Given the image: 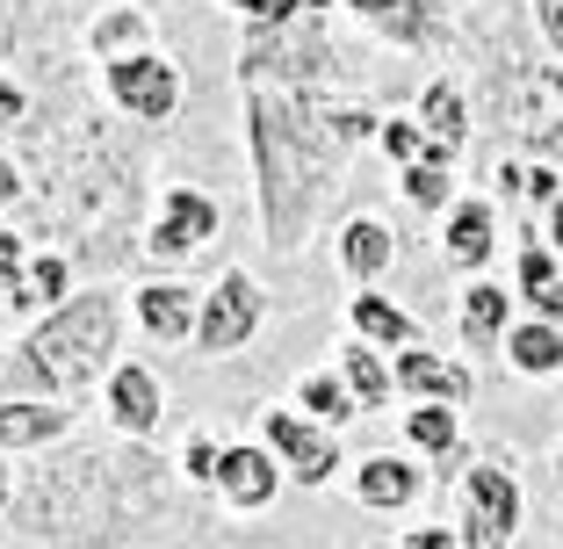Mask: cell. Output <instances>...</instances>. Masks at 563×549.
Here are the masks:
<instances>
[{
	"label": "cell",
	"mask_w": 563,
	"mask_h": 549,
	"mask_svg": "<svg viewBox=\"0 0 563 549\" xmlns=\"http://www.w3.org/2000/svg\"><path fill=\"white\" fill-rule=\"evenodd\" d=\"M73 433V405L58 398H8L0 405V455H30Z\"/></svg>",
	"instance_id": "cell-16"
},
{
	"label": "cell",
	"mask_w": 563,
	"mask_h": 549,
	"mask_svg": "<svg viewBox=\"0 0 563 549\" xmlns=\"http://www.w3.org/2000/svg\"><path fill=\"white\" fill-rule=\"evenodd\" d=\"M131 311H137V326H145L159 348H188V340H196V318H202V289L145 283V289H131Z\"/></svg>",
	"instance_id": "cell-13"
},
{
	"label": "cell",
	"mask_w": 563,
	"mask_h": 549,
	"mask_svg": "<svg viewBox=\"0 0 563 549\" xmlns=\"http://www.w3.org/2000/svg\"><path fill=\"white\" fill-rule=\"evenodd\" d=\"M354 499H362L368 514H405V506L419 499V463H405V455H362Z\"/></svg>",
	"instance_id": "cell-18"
},
{
	"label": "cell",
	"mask_w": 563,
	"mask_h": 549,
	"mask_svg": "<svg viewBox=\"0 0 563 549\" xmlns=\"http://www.w3.org/2000/svg\"><path fill=\"white\" fill-rule=\"evenodd\" d=\"M556 477H563V455H556Z\"/></svg>",
	"instance_id": "cell-39"
},
{
	"label": "cell",
	"mask_w": 563,
	"mask_h": 549,
	"mask_svg": "<svg viewBox=\"0 0 563 549\" xmlns=\"http://www.w3.org/2000/svg\"><path fill=\"white\" fill-rule=\"evenodd\" d=\"M261 441L275 449V463L289 470L297 484H332V470H340V441H332L318 419H303V413H289V405H267V419H261Z\"/></svg>",
	"instance_id": "cell-8"
},
{
	"label": "cell",
	"mask_w": 563,
	"mask_h": 549,
	"mask_svg": "<svg viewBox=\"0 0 563 549\" xmlns=\"http://www.w3.org/2000/svg\"><path fill=\"white\" fill-rule=\"evenodd\" d=\"M101 405H109V427H117L123 441H152V433H159V419H166L159 376H152L145 362H117V369H109Z\"/></svg>",
	"instance_id": "cell-11"
},
{
	"label": "cell",
	"mask_w": 563,
	"mask_h": 549,
	"mask_svg": "<svg viewBox=\"0 0 563 549\" xmlns=\"http://www.w3.org/2000/svg\"><path fill=\"white\" fill-rule=\"evenodd\" d=\"M282 492V463L267 441H224V463H217V499L232 514H267Z\"/></svg>",
	"instance_id": "cell-10"
},
{
	"label": "cell",
	"mask_w": 563,
	"mask_h": 549,
	"mask_svg": "<svg viewBox=\"0 0 563 549\" xmlns=\"http://www.w3.org/2000/svg\"><path fill=\"white\" fill-rule=\"evenodd\" d=\"M87 51H95L101 66H117V58H137V51H152V15H145V8H131V0H123V8H109V15L87 30Z\"/></svg>",
	"instance_id": "cell-22"
},
{
	"label": "cell",
	"mask_w": 563,
	"mask_h": 549,
	"mask_svg": "<svg viewBox=\"0 0 563 549\" xmlns=\"http://www.w3.org/2000/svg\"><path fill=\"white\" fill-rule=\"evenodd\" d=\"M73 297H80V289H73V261L66 253H36V261L22 267V283L8 289V304H51V311L73 304Z\"/></svg>",
	"instance_id": "cell-26"
},
{
	"label": "cell",
	"mask_w": 563,
	"mask_h": 549,
	"mask_svg": "<svg viewBox=\"0 0 563 549\" xmlns=\"http://www.w3.org/2000/svg\"><path fill=\"white\" fill-rule=\"evenodd\" d=\"M455 326H463L470 348H506V333H514V289L506 283H470Z\"/></svg>",
	"instance_id": "cell-20"
},
{
	"label": "cell",
	"mask_w": 563,
	"mask_h": 549,
	"mask_svg": "<svg viewBox=\"0 0 563 549\" xmlns=\"http://www.w3.org/2000/svg\"><path fill=\"white\" fill-rule=\"evenodd\" d=\"M123 340V297L117 289H80L73 304L44 311L8 354L15 398H80L87 383H109Z\"/></svg>",
	"instance_id": "cell-2"
},
{
	"label": "cell",
	"mask_w": 563,
	"mask_h": 549,
	"mask_svg": "<svg viewBox=\"0 0 563 549\" xmlns=\"http://www.w3.org/2000/svg\"><path fill=\"white\" fill-rule=\"evenodd\" d=\"M463 549H514L520 535V477L506 463H470L463 470Z\"/></svg>",
	"instance_id": "cell-6"
},
{
	"label": "cell",
	"mask_w": 563,
	"mask_h": 549,
	"mask_svg": "<svg viewBox=\"0 0 563 549\" xmlns=\"http://www.w3.org/2000/svg\"><path fill=\"white\" fill-rule=\"evenodd\" d=\"M210 239H217V196H210V188L174 182L159 196V217H152V232H145V253H152V261H188V253H202Z\"/></svg>",
	"instance_id": "cell-9"
},
{
	"label": "cell",
	"mask_w": 563,
	"mask_h": 549,
	"mask_svg": "<svg viewBox=\"0 0 563 549\" xmlns=\"http://www.w3.org/2000/svg\"><path fill=\"white\" fill-rule=\"evenodd\" d=\"M174 463H181V477H188V484H210V492H217V463H224V441L196 427V433L181 441V455H174Z\"/></svg>",
	"instance_id": "cell-31"
},
{
	"label": "cell",
	"mask_w": 563,
	"mask_h": 549,
	"mask_svg": "<svg viewBox=\"0 0 563 549\" xmlns=\"http://www.w3.org/2000/svg\"><path fill=\"white\" fill-rule=\"evenodd\" d=\"M246 30H275V22H297V15H311L303 0H224Z\"/></svg>",
	"instance_id": "cell-32"
},
{
	"label": "cell",
	"mask_w": 563,
	"mask_h": 549,
	"mask_svg": "<svg viewBox=\"0 0 563 549\" xmlns=\"http://www.w3.org/2000/svg\"><path fill=\"white\" fill-rule=\"evenodd\" d=\"M534 22H542V44L556 51V66H563V0H534Z\"/></svg>",
	"instance_id": "cell-33"
},
{
	"label": "cell",
	"mask_w": 563,
	"mask_h": 549,
	"mask_svg": "<svg viewBox=\"0 0 563 549\" xmlns=\"http://www.w3.org/2000/svg\"><path fill=\"white\" fill-rule=\"evenodd\" d=\"M419 131H427V160H441V167H455V160H463V145H470V95L455 80H427V95H419Z\"/></svg>",
	"instance_id": "cell-14"
},
{
	"label": "cell",
	"mask_w": 563,
	"mask_h": 549,
	"mask_svg": "<svg viewBox=\"0 0 563 549\" xmlns=\"http://www.w3.org/2000/svg\"><path fill=\"white\" fill-rule=\"evenodd\" d=\"M347 326H354V340H368V348H427L419 340V318L412 311H398L390 297H376V289H354L347 297Z\"/></svg>",
	"instance_id": "cell-19"
},
{
	"label": "cell",
	"mask_w": 563,
	"mask_h": 549,
	"mask_svg": "<svg viewBox=\"0 0 563 549\" xmlns=\"http://www.w3.org/2000/svg\"><path fill=\"white\" fill-rule=\"evenodd\" d=\"M514 297H528L534 318L563 326V267H556V253H549V239H520V289Z\"/></svg>",
	"instance_id": "cell-21"
},
{
	"label": "cell",
	"mask_w": 563,
	"mask_h": 549,
	"mask_svg": "<svg viewBox=\"0 0 563 549\" xmlns=\"http://www.w3.org/2000/svg\"><path fill=\"white\" fill-rule=\"evenodd\" d=\"M376 145H383V160H398V174L405 167H419L427 160V131H419V117H383V131H376Z\"/></svg>",
	"instance_id": "cell-30"
},
{
	"label": "cell",
	"mask_w": 563,
	"mask_h": 549,
	"mask_svg": "<svg viewBox=\"0 0 563 549\" xmlns=\"http://www.w3.org/2000/svg\"><path fill=\"white\" fill-rule=\"evenodd\" d=\"M376 36H390V44H405V51H441L448 44V22H441L433 0H398V8L376 22Z\"/></svg>",
	"instance_id": "cell-25"
},
{
	"label": "cell",
	"mask_w": 563,
	"mask_h": 549,
	"mask_svg": "<svg viewBox=\"0 0 563 549\" xmlns=\"http://www.w3.org/2000/svg\"><path fill=\"white\" fill-rule=\"evenodd\" d=\"M542 239H549V253L563 261V202H549V232H542Z\"/></svg>",
	"instance_id": "cell-37"
},
{
	"label": "cell",
	"mask_w": 563,
	"mask_h": 549,
	"mask_svg": "<svg viewBox=\"0 0 563 549\" xmlns=\"http://www.w3.org/2000/svg\"><path fill=\"white\" fill-rule=\"evenodd\" d=\"M398 188H405V202H412V210H455V174H448L441 160H419V167H405Z\"/></svg>",
	"instance_id": "cell-29"
},
{
	"label": "cell",
	"mask_w": 563,
	"mask_h": 549,
	"mask_svg": "<svg viewBox=\"0 0 563 549\" xmlns=\"http://www.w3.org/2000/svg\"><path fill=\"white\" fill-rule=\"evenodd\" d=\"M101 87H109V101H117L131 123H166L181 109V66H174L166 51H137V58L101 66Z\"/></svg>",
	"instance_id": "cell-7"
},
{
	"label": "cell",
	"mask_w": 563,
	"mask_h": 549,
	"mask_svg": "<svg viewBox=\"0 0 563 549\" xmlns=\"http://www.w3.org/2000/svg\"><path fill=\"white\" fill-rule=\"evenodd\" d=\"M340 376H347L354 405L362 413H376V405H390V391H398V376H390V362H383L368 340H354V348H340Z\"/></svg>",
	"instance_id": "cell-24"
},
{
	"label": "cell",
	"mask_w": 563,
	"mask_h": 549,
	"mask_svg": "<svg viewBox=\"0 0 563 549\" xmlns=\"http://www.w3.org/2000/svg\"><path fill=\"white\" fill-rule=\"evenodd\" d=\"M340 275H347L354 289H376L390 267H398V232L383 224V217H347L340 224Z\"/></svg>",
	"instance_id": "cell-15"
},
{
	"label": "cell",
	"mask_w": 563,
	"mask_h": 549,
	"mask_svg": "<svg viewBox=\"0 0 563 549\" xmlns=\"http://www.w3.org/2000/svg\"><path fill=\"white\" fill-rule=\"evenodd\" d=\"M492 253H498V217H492V202H484V196H455L448 232H441V261L463 267V275H477Z\"/></svg>",
	"instance_id": "cell-17"
},
{
	"label": "cell",
	"mask_w": 563,
	"mask_h": 549,
	"mask_svg": "<svg viewBox=\"0 0 563 549\" xmlns=\"http://www.w3.org/2000/svg\"><path fill=\"white\" fill-rule=\"evenodd\" d=\"M267 326V289L261 275H246V267H224L210 289H202V318H196V340L188 348L202 354V362H224V354L253 348Z\"/></svg>",
	"instance_id": "cell-5"
},
{
	"label": "cell",
	"mask_w": 563,
	"mask_h": 549,
	"mask_svg": "<svg viewBox=\"0 0 563 549\" xmlns=\"http://www.w3.org/2000/svg\"><path fill=\"white\" fill-rule=\"evenodd\" d=\"M383 131L376 109L332 101L325 87H246V152L261 188V239L275 261L303 253L311 224L325 217L347 160Z\"/></svg>",
	"instance_id": "cell-1"
},
{
	"label": "cell",
	"mask_w": 563,
	"mask_h": 549,
	"mask_svg": "<svg viewBox=\"0 0 563 549\" xmlns=\"http://www.w3.org/2000/svg\"><path fill=\"white\" fill-rule=\"evenodd\" d=\"M390 376H398V391L419 398V405H455V413H463V405L477 398V376H470L463 362L433 354V348H405L398 362H390Z\"/></svg>",
	"instance_id": "cell-12"
},
{
	"label": "cell",
	"mask_w": 563,
	"mask_h": 549,
	"mask_svg": "<svg viewBox=\"0 0 563 549\" xmlns=\"http://www.w3.org/2000/svg\"><path fill=\"white\" fill-rule=\"evenodd\" d=\"M528 202H542V210H549V202H563V182H556L549 160H542V167H528Z\"/></svg>",
	"instance_id": "cell-35"
},
{
	"label": "cell",
	"mask_w": 563,
	"mask_h": 549,
	"mask_svg": "<svg viewBox=\"0 0 563 549\" xmlns=\"http://www.w3.org/2000/svg\"><path fill=\"white\" fill-rule=\"evenodd\" d=\"M405 441H412L419 455H463V419H455V405H412L405 413Z\"/></svg>",
	"instance_id": "cell-28"
},
{
	"label": "cell",
	"mask_w": 563,
	"mask_h": 549,
	"mask_svg": "<svg viewBox=\"0 0 563 549\" xmlns=\"http://www.w3.org/2000/svg\"><path fill=\"white\" fill-rule=\"evenodd\" d=\"M332 80V36L318 15L246 30L239 44V87H325Z\"/></svg>",
	"instance_id": "cell-4"
},
{
	"label": "cell",
	"mask_w": 563,
	"mask_h": 549,
	"mask_svg": "<svg viewBox=\"0 0 563 549\" xmlns=\"http://www.w3.org/2000/svg\"><path fill=\"white\" fill-rule=\"evenodd\" d=\"M398 549H463V535L455 528H405Z\"/></svg>",
	"instance_id": "cell-34"
},
{
	"label": "cell",
	"mask_w": 563,
	"mask_h": 549,
	"mask_svg": "<svg viewBox=\"0 0 563 549\" xmlns=\"http://www.w3.org/2000/svg\"><path fill=\"white\" fill-rule=\"evenodd\" d=\"M303 8H311V15H318V8H332V0H303Z\"/></svg>",
	"instance_id": "cell-38"
},
{
	"label": "cell",
	"mask_w": 563,
	"mask_h": 549,
	"mask_svg": "<svg viewBox=\"0 0 563 549\" xmlns=\"http://www.w3.org/2000/svg\"><path fill=\"white\" fill-rule=\"evenodd\" d=\"M297 405H303V419H318V427H347V419L362 413L340 369H318V376H303V383H297Z\"/></svg>",
	"instance_id": "cell-27"
},
{
	"label": "cell",
	"mask_w": 563,
	"mask_h": 549,
	"mask_svg": "<svg viewBox=\"0 0 563 549\" xmlns=\"http://www.w3.org/2000/svg\"><path fill=\"white\" fill-rule=\"evenodd\" d=\"M492 123L534 160H563V66L506 51L492 66Z\"/></svg>",
	"instance_id": "cell-3"
},
{
	"label": "cell",
	"mask_w": 563,
	"mask_h": 549,
	"mask_svg": "<svg viewBox=\"0 0 563 549\" xmlns=\"http://www.w3.org/2000/svg\"><path fill=\"white\" fill-rule=\"evenodd\" d=\"M506 362L520 369V376H556L563 369V326H549V318H528V326H514L506 333Z\"/></svg>",
	"instance_id": "cell-23"
},
{
	"label": "cell",
	"mask_w": 563,
	"mask_h": 549,
	"mask_svg": "<svg viewBox=\"0 0 563 549\" xmlns=\"http://www.w3.org/2000/svg\"><path fill=\"white\" fill-rule=\"evenodd\" d=\"M347 8H354V15H362V22H368V30H376V22H383V15H390V8H398V0H347Z\"/></svg>",
	"instance_id": "cell-36"
}]
</instances>
